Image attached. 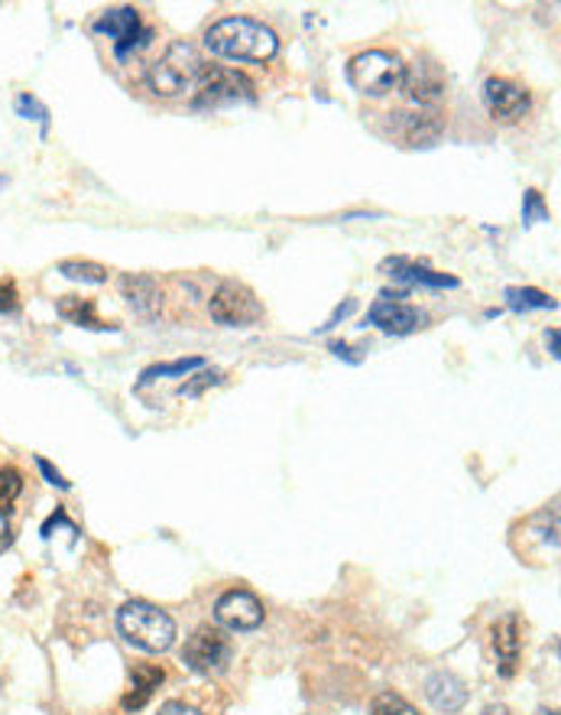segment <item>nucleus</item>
I'll return each mask as SVG.
<instances>
[{"label": "nucleus", "mask_w": 561, "mask_h": 715, "mask_svg": "<svg viewBox=\"0 0 561 715\" xmlns=\"http://www.w3.org/2000/svg\"><path fill=\"white\" fill-rule=\"evenodd\" d=\"M202 69V53H199L192 43L179 40V43H172V46L150 65L147 82H150L154 95H159V98H179V95H186V92H195Z\"/></svg>", "instance_id": "nucleus-3"}, {"label": "nucleus", "mask_w": 561, "mask_h": 715, "mask_svg": "<svg viewBox=\"0 0 561 715\" xmlns=\"http://www.w3.org/2000/svg\"><path fill=\"white\" fill-rule=\"evenodd\" d=\"M208 313L218 326H231V329H251L263 319V303L256 299V293L247 283L237 280H224L218 283V290L208 299Z\"/></svg>", "instance_id": "nucleus-6"}, {"label": "nucleus", "mask_w": 561, "mask_h": 715, "mask_svg": "<svg viewBox=\"0 0 561 715\" xmlns=\"http://www.w3.org/2000/svg\"><path fill=\"white\" fill-rule=\"evenodd\" d=\"M204 368V358H182V361H169V365H154L140 375L137 390H147L150 385H166V381H176V378H189L192 371Z\"/></svg>", "instance_id": "nucleus-20"}, {"label": "nucleus", "mask_w": 561, "mask_h": 715, "mask_svg": "<svg viewBox=\"0 0 561 715\" xmlns=\"http://www.w3.org/2000/svg\"><path fill=\"white\" fill-rule=\"evenodd\" d=\"M380 271L387 276H393L396 283H406V286H428V290H455L461 280L452 274H438L432 271L428 264L422 261H412V257H387L380 264Z\"/></svg>", "instance_id": "nucleus-14"}, {"label": "nucleus", "mask_w": 561, "mask_h": 715, "mask_svg": "<svg viewBox=\"0 0 561 715\" xmlns=\"http://www.w3.org/2000/svg\"><path fill=\"white\" fill-rule=\"evenodd\" d=\"M59 274L78 283H107V267L95 264V261H62Z\"/></svg>", "instance_id": "nucleus-22"}, {"label": "nucleus", "mask_w": 561, "mask_h": 715, "mask_svg": "<svg viewBox=\"0 0 561 715\" xmlns=\"http://www.w3.org/2000/svg\"><path fill=\"white\" fill-rule=\"evenodd\" d=\"M367 319H370V326H377V329L387 332V335H409V332L422 329L425 313L415 309L412 303H406V293L383 290V293L373 299Z\"/></svg>", "instance_id": "nucleus-11"}, {"label": "nucleus", "mask_w": 561, "mask_h": 715, "mask_svg": "<svg viewBox=\"0 0 561 715\" xmlns=\"http://www.w3.org/2000/svg\"><path fill=\"white\" fill-rule=\"evenodd\" d=\"M406 62L390 50H367L348 62V82L358 88L360 95L383 98L403 85Z\"/></svg>", "instance_id": "nucleus-4"}, {"label": "nucleus", "mask_w": 561, "mask_h": 715, "mask_svg": "<svg viewBox=\"0 0 561 715\" xmlns=\"http://www.w3.org/2000/svg\"><path fill=\"white\" fill-rule=\"evenodd\" d=\"M95 33L114 40V55L127 59L130 53L144 50L154 40V30L140 23V13L134 7H110L95 20Z\"/></svg>", "instance_id": "nucleus-8"}, {"label": "nucleus", "mask_w": 561, "mask_h": 715, "mask_svg": "<svg viewBox=\"0 0 561 715\" xmlns=\"http://www.w3.org/2000/svg\"><path fill=\"white\" fill-rule=\"evenodd\" d=\"M522 221H526V224L552 221V212H549V206L542 202V196H539L536 189H529V192L522 196Z\"/></svg>", "instance_id": "nucleus-25"}, {"label": "nucleus", "mask_w": 561, "mask_h": 715, "mask_svg": "<svg viewBox=\"0 0 561 715\" xmlns=\"http://www.w3.org/2000/svg\"><path fill=\"white\" fill-rule=\"evenodd\" d=\"M221 381H224V371H218V368H204L199 378H192V381L186 378L182 387H179V393H182V397H199L204 387H214V385H221Z\"/></svg>", "instance_id": "nucleus-26"}, {"label": "nucleus", "mask_w": 561, "mask_h": 715, "mask_svg": "<svg viewBox=\"0 0 561 715\" xmlns=\"http://www.w3.org/2000/svg\"><path fill=\"white\" fill-rule=\"evenodd\" d=\"M159 715H202L195 706H186V703H179V700H169L162 709H159Z\"/></svg>", "instance_id": "nucleus-31"}, {"label": "nucleus", "mask_w": 561, "mask_h": 715, "mask_svg": "<svg viewBox=\"0 0 561 715\" xmlns=\"http://www.w3.org/2000/svg\"><path fill=\"white\" fill-rule=\"evenodd\" d=\"M536 715H559V713H555V709H539Z\"/></svg>", "instance_id": "nucleus-36"}, {"label": "nucleus", "mask_w": 561, "mask_h": 715, "mask_svg": "<svg viewBox=\"0 0 561 715\" xmlns=\"http://www.w3.org/2000/svg\"><path fill=\"white\" fill-rule=\"evenodd\" d=\"M331 351L338 355V358H345V361H351V365H358L360 358L354 355V351H367V348H351V345H345V341H335L331 345Z\"/></svg>", "instance_id": "nucleus-32"}, {"label": "nucleus", "mask_w": 561, "mask_h": 715, "mask_svg": "<svg viewBox=\"0 0 561 715\" xmlns=\"http://www.w3.org/2000/svg\"><path fill=\"white\" fill-rule=\"evenodd\" d=\"M55 313H59L65 323H72V326H82V329L117 332V326H114V323H104L102 316H98V306H95V299H85V296H62V299L55 303Z\"/></svg>", "instance_id": "nucleus-18"}, {"label": "nucleus", "mask_w": 561, "mask_h": 715, "mask_svg": "<svg viewBox=\"0 0 561 715\" xmlns=\"http://www.w3.org/2000/svg\"><path fill=\"white\" fill-rule=\"evenodd\" d=\"M546 341H549V351H552V358H559V329H549L546 332Z\"/></svg>", "instance_id": "nucleus-34"}, {"label": "nucleus", "mask_w": 561, "mask_h": 715, "mask_svg": "<svg viewBox=\"0 0 561 715\" xmlns=\"http://www.w3.org/2000/svg\"><path fill=\"white\" fill-rule=\"evenodd\" d=\"M354 309H358V303H354V299H348L345 306H338V309H335V316H331V319H328V323H325L321 329H331V326H335L338 319H345V316H351Z\"/></svg>", "instance_id": "nucleus-33"}, {"label": "nucleus", "mask_w": 561, "mask_h": 715, "mask_svg": "<svg viewBox=\"0 0 561 715\" xmlns=\"http://www.w3.org/2000/svg\"><path fill=\"white\" fill-rule=\"evenodd\" d=\"M36 465H40V472L46 475V482H50L52 488H62V492H68V482H65V479H62V475H59V472L52 469L46 459H36Z\"/></svg>", "instance_id": "nucleus-30"}, {"label": "nucleus", "mask_w": 561, "mask_h": 715, "mask_svg": "<svg viewBox=\"0 0 561 715\" xmlns=\"http://www.w3.org/2000/svg\"><path fill=\"white\" fill-rule=\"evenodd\" d=\"M480 98H484V108L490 111V117L500 120V124H516L532 111L529 92L522 85L510 82V78H497V75H490L484 82Z\"/></svg>", "instance_id": "nucleus-12"}, {"label": "nucleus", "mask_w": 561, "mask_h": 715, "mask_svg": "<svg viewBox=\"0 0 561 715\" xmlns=\"http://www.w3.org/2000/svg\"><path fill=\"white\" fill-rule=\"evenodd\" d=\"M504 299H507V306H510L512 313H529V309H559L555 296H549V293H542V290H536V286H507Z\"/></svg>", "instance_id": "nucleus-21"}, {"label": "nucleus", "mask_w": 561, "mask_h": 715, "mask_svg": "<svg viewBox=\"0 0 561 715\" xmlns=\"http://www.w3.org/2000/svg\"><path fill=\"white\" fill-rule=\"evenodd\" d=\"M263 602L247 589H231L214 602V621L227 631H254L263 624Z\"/></svg>", "instance_id": "nucleus-13"}, {"label": "nucleus", "mask_w": 561, "mask_h": 715, "mask_svg": "<svg viewBox=\"0 0 561 715\" xmlns=\"http://www.w3.org/2000/svg\"><path fill=\"white\" fill-rule=\"evenodd\" d=\"M120 293L140 316H156L162 306V290H159L156 276L150 274H124L120 276Z\"/></svg>", "instance_id": "nucleus-16"}, {"label": "nucleus", "mask_w": 561, "mask_h": 715, "mask_svg": "<svg viewBox=\"0 0 561 715\" xmlns=\"http://www.w3.org/2000/svg\"><path fill=\"white\" fill-rule=\"evenodd\" d=\"M3 182H7V179H3V176H0V186H3Z\"/></svg>", "instance_id": "nucleus-37"}, {"label": "nucleus", "mask_w": 561, "mask_h": 715, "mask_svg": "<svg viewBox=\"0 0 561 715\" xmlns=\"http://www.w3.org/2000/svg\"><path fill=\"white\" fill-rule=\"evenodd\" d=\"M425 696H428V703H432L438 713L452 715L464 709V703H467V686L461 683L455 673L438 670V673H432V676L425 680Z\"/></svg>", "instance_id": "nucleus-15"}, {"label": "nucleus", "mask_w": 561, "mask_h": 715, "mask_svg": "<svg viewBox=\"0 0 561 715\" xmlns=\"http://www.w3.org/2000/svg\"><path fill=\"white\" fill-rule=\"evenodd\" d=\"M231 658H234L231 638H227L221 628H211V624H202V628L186 641V648H182V663H186L192 673H202V676L224 673Z\"/></svg>", "instance_id": "nucleus-7"}, {"label": "nucleus", "mask_w": 561, "mask_h": 715, "mask_svg": "<svg viewBox=\"0 0 561 715\" xmlns=\"http://www.w3.org/2000/svg\"><path fill=\"white\" fill-rule=\"evenodd\" d=\"M0 313L3 316H17L20 313V293L10 280H0Z\"/></svg>", "instance_id": "nucleus-28"}, {"label": "nucleus", "mask_w": 561, "mask_h": 715, "mask_svg": "<svg viewBox=\"0 0 561 715\" xmlns=\"http://www.w3.org/2000/svg\"><path fill=\"white\" fill-rule=\"evenodd\" d=\"M256 88L254 82L227 65H204L195 85V108H231V105H244L254 102Z\"/></svg>", "instance_id": "nucleus-5"}, {"label": "nucleus", "mask_w": 561, "mask_h": 715, "mask_svg": "<svg viewBox=\"0 0 561 715\" xmlns=\"http://www.w3.org/2000/svg\"><path fill=\"white\" fill-rule=\"evenodd\" d=\"M445 69L432 55H419L403 72V92L415 108H435L445 98Z\"/></svg>", "instance_id": "nucleus-10"}, {"label": "nucleus", "mask_w": 561, "mask_h": 715, "mask_svg": "<svg viewBox=\"0 0 561 715\" xmlns=\"http://www.w3.org/2000/svg\"><path fill=\"white\" fill-rule=\"evenodd\" d=\"M387 130L403 147H432L445 130V117L435 108L393 111L387 114Z\"/></svg>", "instance_id": "nucleus-9"}, {"label": "nucleus", "mask_w": 561, "mask_h": 715, "mask_svg": "<svg viewBox=\"0 0 561 715\" xmlns=\"http://www.w3.org/2000/svg\"><path fill=\"white\" fill-rule=\"evenodd\" d=\"M20 495H23V475H20V469H13V465L0 469V511L7 514Z\"/></svg>", "instance_id": "nucleus-23"}, {"label": "nucleus", "mask_w": 561, "mask_h": 715, "mask_svg": "<svg viewBox=\"0 0 561 715\" xmlns=\"http://www.w3.org/2000/svg\"><path fill=\"white\" fill-rule=\"evenodd\" d=\"M494 651L500 661V676H512L516 663H519V651H522V638H519V618L507 614L494 624Z\"/></svg>", "instance_id": "nucleus-17"}, {"label": "nucleus", "mask_w": 561, "mask_h": 715, "mask_svg": "<svg viewBox=\"0 0 561 715\" xmlns=\"http://www.w3.org/2000/svg\"><path fill=\"white\" fill-rule=\"evenodd\" d=\"M162 670L154 666V663H137L134 670H130V693L124 696V709H140V706H147V700L154 696V690H159V683H162Z\"/></svg>", "instance_id": "nucleus-19"}, {"label": "nucleus", "mask_w": 561, "mask_h": 715, "mask_svg": "<svg viewBox=\"0 0 561 715\" xmlns=\"http://www.w3.org/2000/svg\"><path fill=\"white\" fill-rule=\"evenodd\" d=\"M204 46L211 55L234 59V62H269L279 53V36L251 17H224L208 27Z\"/></svg>", "instance_id": "nucleus-1"}, {"label": "nucleus", "mask_w": 561, "mask_h": 715, "mask_svg": "<svg viewBox=\"0 0 561 715\" xmlns=\"http://www.w3.org/2000/svg\"><path fill=\"white\" fill-rule=\"evenodd\" d=\"M13 540H17V534H13V524H10V517L0 511V553H7L13 547Z\"/></svg>", "instance_id": "nucleus-29"}, {"label": "nucleus", "mask_w": 561, "mask_h": 715, "mask_svg": "<svg viewBox=\"0 0 561 715\" xmlns=\"http://www.w3.org/2000/svg\"><path fill=\"white\" fill-rule=\"evenodd\" d=\"M17 114H20V117H27V120H40L43 127L50 124V108H46L40 98L27 95V92H23V95H17Z\"/></svg>", "instance_id": "nucleus-27"}, {"label": "nucleus", "mask_w": 561, "mask_h": 715, "mask_svg": "<svg viewBox=\"0 0 561 715\" xmlns=\"http://www.w3.org/2000/svg\"><path fill=\"white\" fill-rule=\"evenodd\" d=\"M117 631L127 644H134L147 654H166L176 644L172 614L144 602V599H134L117 611Z\"/></svg>", "instance_id": "nucleus-2"}, {"label": "nucleus", "mask_w": 561, "mask_h": 715, "mask_svg": "<svg viewBox=\"0 0 561 715\" xmlns=\"http://www.w3.org/2000/svg\"><path fill=\"white\" fill-rule=\"evenodd\" d=\"M480 715H512V713L507 709V706H500V703H497V706H487Z\"/></svg>", "instance_id": "nucleus-35"}, {"label": "nucleus", "mask_w": 561, "mask_h": 715, "mask_svg": "<svg viewBox=\"0 0 561 715\" xmlns=\"http://www.w3.org/2000/svg\"><path fill=\"white\" fill-rule=\"evenodd\" d=\"M370 715H419V709L409 700H403L400 693H380L370 703Z\"/></svg>", "instance_id": "nucleus-24"}]
</instances>
